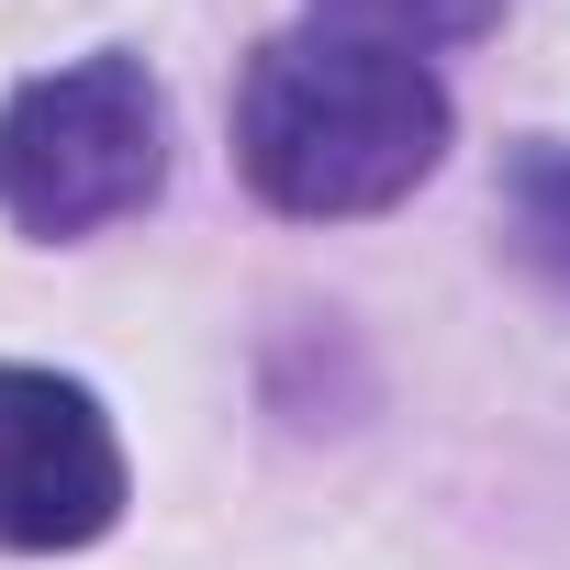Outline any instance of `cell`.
Listing matches in <instances>:
<instances>
[{
  "label": "cell",
  "mask_w": 570,
  "mask_h": 570,
  "mask_svg": "<svg viewBox=\"0 0 570 570\" xmlns=\"http://www.w3.org/2000/svg\"><path fill=\"white\" fill-rule=\"evenodd\" d=\"M448 135H459V101L436 57L347 23L268 35L235 79V168L292 224H370L414 202L448 168Z\"/></svg>",
  "instance_id": "6da1fadb"
},
{
  "label": "cell",
  "mask_w": 570,
  "mask_h": 570,
  "mask_svg": "<svg viewBox=\"0 0 570 570\" xmlns=\"http://www.w3.org/2000/svg\"><path fill=\"white\" fill-rule=\"evenodd\" d=\"M492 213H503L514 268L570 303V135H514L503 179H492Z\"/></svg>",
  "instance_id": "277c9868"
},
{
  "label": "cell",
  "mask_w": 570,
  "mask_h": 570,
  "mask_svg": "<svg viewBox=\"0 0 570 570\" xmlns=\"http://www.w3.org/2000/svg\"><path fill=\"white\" fill-rule=\"evenodd\" d=\"M135 503L112 403L68 370L0 358V559H68L101 548Z\"/></svg>",
  "instance_id": "3957f363"
},
{
  "label": "cell",
  "mask_w": 570,
  "mask_h": 570,
  "mask_svg": "<svg viewBox=\"0 0 570 570\" xmlns=\"http://www.w3.org/2000/svg\"><path fill=\"white\" fill-rule=\"evenodd\" d=\"M168 190V90L135 46H90L0 90V224L79 246Z\"/></svg>",
  "instance_id": "7a4b0ae2"
},
{
  "label": "cell",
  "mask_w": 570,
  "mask_h": 570,
  "mask_svg": "<svg viewBox=\"0 0 570 570\" xmlns=\"http://www.w3.org/2000/svg\"><path fill=\"white\" fill-rule=\"evenodd\" d=\"M514 0H314V23H347V35H381V46H414V57H448V46H481L503 35Z\"/></svg>",
  "instance_id": "5b68a950"
}]
</instances>
